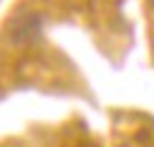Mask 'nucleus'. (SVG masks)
<instances>
[{
	"instance_id": "1",
	"label": "nucleus",
	"mask_w": 154,
	"mask_h": 147,
	"mask_svg": "<svg viewBox=\"0 0 154 147\" xmlns=\"http://www.w3.org/2000/svg\"><path fill=\"white\" fill-rule=\"evenodd\" d=\"M41 36V17L38 14H22L10 22V39L14 43H34Z\"/></svg>"
}]
</instances>
